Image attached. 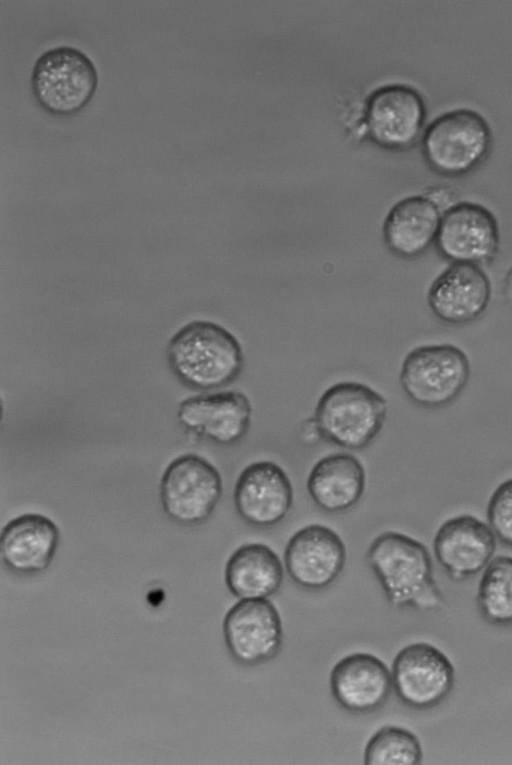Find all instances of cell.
Segmentation results:
<instances>
[{
	"label": "cell",
	"instance_id": "1",
	"mask_svg": "<svg viewBox=\"0 0 512 765\" xmlns=\"http://www.w3.org/2000/svg\"><path fill=\"white\" fill-rule=\"evenodd\" d=\"M366 561L391 606L417 610L443 606L429 551L415 538L385 531L371 542Z\"/></svg>",
	"mask_w": 512,
	"mask_h": 765
},
{
	"label": "cell",
	"instance_id": "2",
	"mask_svg": "<svg viewBox=\"0 0 512 765\" xmlns=\"http://www.w3.org/2000/svg\"><path fill=\"white\" fill-rule=\"evenodd\" d=\"M167 362L184 385L198 390L221 388L240 374V343L223 326L208 320L183 325L168 342Z\"/></svg>",
	"mask_w": 512,
	"mask_h": 765
},
{
	"label": "cell",
	"instance_id": "3",
	"mask_svg": "<svg viewBox=\"0 0 512 765\" xmlns=\"http://www.w3.org/2000/svg\"><path fill=\"white\" fill-rule=\"evenodd\" d=\"M492 141L491 127L479 112L457 108L444 112L428 125L421 148L431 170L443 177L459 178L485 161Z\"/></svg>",
	"mask_w": 512,
	"mask_h": 765
},
{
	"label": "cell",
	"instance_id": "4",
	"mask_svg": "<svg viewBox=\"0 0 512 765\" xmlns=\"http://www.w3.org/2000/svg\"><path fill=\"white\" fill-rule=\"evenodd\" d=\"M387 410L385 398L376 390L345 381L321 395L314 419L323 439L342 448L361 450L381 431Z\"/></svg>",
	"mask_w": 512,
	"mask_h": 765
},
{
	"label": "cell",
	"instance_id": "5",
	"mask_svg": "<svg viewBox=\"0 0 512 765\" xmlns=\"http://www.w3.org/2000/svg\"><path fill=\"white\" fill-rule=\"evenodd\" d=\"M98 73L92 60L72 46H57L43 52L31 75L37 104L47 113L66 117L81 112L92 100Z\"/></svg>",
	"mask_w": 512,
	"mask_h": 765
},
{
	"label": "cell",
	"instance_id": "6",
	"mask_svg": "<svg viewBox=\"0 0 512 765\" xmlns=\"http://www.w3.org/2000/svg\"><path fill=\"white\" fill-rule=\"evenodd\" d=\"M465 352L452 344H431L410 351L401 367L400 384L411 402L427 409L444 407L463 391L470 377Z\"/></svg>",
	"mask_w": 512,
	"mask_h": 765
},
{
	"label": "cell",
	"instance_id": "7",
	"mask_svg": "<svg viewBox=\"0 0 512 765\" xmlns=\"http://www.w3.org/2000/svg\"><path fill=\"white\" fill-rule=\"evenodd\" d=\"M223 492L216 467L196 454H184L166 467L160 481V501L174 522L191 526L205 522Z\"/></svg>",
	"mask_w": 512,
	"mask_h": 765
},
{
	"label": "cell",
	"instance_id": "8",
	"mask_svg": "<svg viewBox=\"0 0 512 765\" xmlns=\"http://www.w3.org/2000/svg\"><path fill=\"white\" fill-rule=\"evenodd\" d=\"M391 677L397 697L405 705L423 710L438 705L449 695L455 682V669L435 645L414 642L396 654Z\"/></svg>",
	"mask_w": 512,
	"mask_h": 765
},
{
	"label": "cell",
	"instance_id": "9",
	"mask_svg": "<svg viewBox=\"0 0 512 765\" xmlns=\"http://www.w3.org/2000/svg\"><path fill=\"white\" fill-rule=\"evenodd\" d=\"M223 636L237 663L257 666L271 661L280 652L282 620L268 598L239 599L225 614Z\"/></svg>",
	"mask_w": 512,
	"mask_h": 765
},
{
	"label": "cell",
	"instance_id": "10",
	"mask_svg": "<svg viewBox=\"0 0 512 765\" xmlns=\"http://www.w3.org/2000/svg\"><path fill=\"white\" fill-rule=\"evenodd\" d=\"M499 243L494 214L479 203L460 201L443 212L435 246L450 263L480 265L494 258Z\"/></svg>",
	"mask_w": 512,
	"mask_h": 765
},
{
	"label": "cell",
	"instance_id": "11",
	"mask_svg": "<svg viewBox=\"0 0 512 765\" xmlns=\"http://www.w3.org/2000/svg\"><path fill=\"white\" fill-rule=\"evenodd\" d=\"M346 562L342 538L330 527L309 524L295 532L284 551V565L291 580L306 590L329 587Z\"/></svg>",
	"mask_w": 512,
	"mask_h": 765
},
{
	"label": "cell",
	"instance_id": "12",
	"mask_svg": "<svg viewBox=\"0 0 512 765\" xmlns=\"http://www.w3.org/2000/svg\"><path fill=\"white\" fill-rule=\"evenodd\" d=\"M426 115L422 95L411 86L395 84L380 88L370 96L365 120L375 142L402 150L419 139Z\"/></svg>",
	"mask_w": 512,
	"mask_h": 765
},
{
	"label": "cell",
	"instance_id": "13",
	"mask_svg": "<svg viewBox=\"0 0 512 765\" xmlns=\"http://www.w3.org/2000/svg\"><path fill=\"white\" fill-rule=\"evenodd\" d=\"M235 509L246 523L269 528L280 523L293 503V487L284 469L269 460L255 461L239 474L233 493Z\"/></svg>",
	"mask_w": 512,
	"mask_h": 765
},
{
	"label": "cell",
	"instance_id": "14",
	"mask_svg": "<svg viewBox=\"0 0 512 765\" xmlns=\"http://www.w3.org/2000/svg\"><path fill=\"white\" fill-rule=\"evenodd\" d=\"M252 405L240 391L199 394L183 400L177 420L186 429L222 446L240 442L252 419Z\"/></svg>",
	"mask_w": 512,
	"mask_h": 765
},
{
	"label": "cell",
	"instance_id": "15",
	"mask_svg": "<svg viewBox=\"0 0 512 765\" xmlns=\"http://www.w3.org/2000/svg\"><path fill=\"white\" fill-rule=\"evenodd\" d=\"M496 550V536L488 523L470 514L453 516L438 528L433 551L437 562L454 581L484 570Z\"/></svg>",
	"mask_w": 512,
	"mask_h": 765
},
{
	"label": "cell",
	"instance_id": "16",
	"mask_svg": "<svg viewBox=\"0 0 512 765\" xmlns=\"http://www.w3.org/2000/svg\"><path fill=\"white\" fill-rule=\"evenodd\" d=\"M491 298L489 277L480 265L450 263L432 282L428 305L441 321L462 325L475 321Z\"/></svg>",
	"mask_w": 512,
	"mask_h": 765
},
{
	"label": "cell",
	"instance_id": "17",
	"mask_svg": "<svg viewBox=\"0 0 512 765\" xmlns=\"http://www.w3.org/2000/svg\"><path fill=\"white\" fill-rule=\"evenodd\" d=\"M331 694L344 710L368 714L380 709L391 694V671L373 654L356 652L341 658L329 678Z\"/></svg>",
	"mask_w": 512,
	"mask_h": 765
},
{
	"label": "cell",
	"instance_id": "18",
	"mask_svg": "<svg viewBox=\"0 0 512 765\" xmlns=\"http://www.w3.org/2000/svg\"><path fill=\"white\" fill-rule=\"evenodd\" d=\"M60 541V531L49 517L39 513L22 514L9 521L0 536L4 565L18 575H34L46 570Z\"/></svg>",
	"mask_w": 512,
	"mask_h": 765
},
{
	"label": "cell",
	"instance_id": "19",
	"mask_svg": "<svg viewBox=\"0 0 512 765\" xmlns=\"http://www.w3.org/2000/svg\"><path fill=\"white\" fill-rule=\"evenodd\" d=\"M443 211L427 195H413L398 201L383 226L387 248L396 256L413 259L435 244Z\"/></svg>",
	"mask_w": 512,
	"mask_h": 765
},
{
	"label": "cell",
	"instance_id": "20",
	"mask_svg": "<svg viewBox=\"0 0 512 765\" xmlns=\"http://www.w3.org/2000/svg\"><path fill=\"white\" fill-rule=\"evenodd\" d=\"M366 485L361 461L347 452H336L318 460L307 478V491L313 502L328 513H341L354 507Z\"/></svg>",
	"mask_w": 512,
	"mask_h": 765
},
{
	"label": "cell",
	"instance_id": "21",
	"mask_svg": "<svg viewBox=\"0 0 512 765\" xmlns=\"http://www.w3.org/2000/svg\"><path fill=\"white\" fill-rule=\"evenodd\" d=\"M224 577L229 592L238 599L269 598L283 583L284 567L268 545L247 543L231 554Z\"/></svg>",
	"mask_w": 512,
	"mask_h": 765
},
{
	"label": "cell",
	"instance_id": "22",
	"mask_svg": "<svg viewBox=\"0 0 512 765\" xmlns=\"http://www.w3.org/2000/svg\"><path fill=\"white\" fill-rule=\"evenodd\" d=\"M481 616L495 625L512 624V557L499 555L484 568L478 585Z\"/></svg>",
	"mask_w": 512,
	"mask_h": 765
},
{
	"label": "cell",
	"instance_id": "23",
	"mask_svg": "<svg viewBox=\"0 0 512 765\" xmlns=\"http://www.w3.org/2000/svg\"><path fill=\"white\" fill-rule=\"evenodd\" d=\"M423 758L418 737L410 730L385 725L378 729L364 748L367 765H417Z\"/></svg>",
	"mask_w": 512,
	"mask_h": 765
},
{
	"label": "cell",
	"instance_id": "24",
	"mask_svg": "<svg viewBox=\"0 0 512 765\" xmlns=\"http://www.w3.org/2000/svg\"><path fill=\"white\" fill-rule=\"evenodd\" d=\"M486 517L496 538L512 548V478L495 488L487 504Z\"/></svg>",
	"mask_w": 512,
	"mask_h": 765
},
{
	"label": "cell",
	"instance_id": "25",
	"mask_svg": "<svg viewBox=\"0 0 512 765\" xmlns=\"http://www.w3.org/2000/svg\"><path fill=\"white\" fill-rule=\"evenodd\" d=\"M317 438L322 436L315 419L306 420L301 427V440L307 445H312L317 442Z\"/></svg>",
	"mask_w": 512,
	"mask_h": 765
},
{
	"label": "cell",
	"instance_id": "26",
	"mask_svg": "<svg viewBox=\"0 0 512 765\" xmlns=\"http://www.w3.org/2000/svg\"><path fill=\"white\" fill-rule=\"evenodd\" d=\"M503 294L506 301L512 305V267L507 271L503 281Z\"/></svg>",
	"mask_w": 512,
	"mask_h": 765
}]
</instances>
